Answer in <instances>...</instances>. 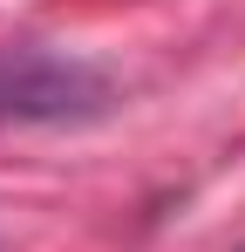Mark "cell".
<instances>
[{
	"instance_id": "obj_1",
	"label": "cell",
	"mask_w": 245,
	"mask_h": 252,
	"mask_svg": "<svg viewBox=\"0 0 245 252\" xmlns=\"http://www.w3.org/2000/svg\"><path fill=\"white\" fill-rule=\"evenodd\" d=\"M109 102V82L55 48H0V116L14 123H82Z\"/></svg>"
}]
</instances>
